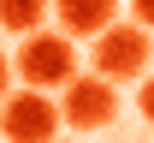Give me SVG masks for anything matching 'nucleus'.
Masks as SVG:
<instances>
[{
  "label": "nucleus",
  "mask_w": 154,
  "mask_h": 143,
  "mask_svg": "<svg viewBox=\"0 0 154 143\" xmlns=\"http://www.w3.org/2000/svg\"><path fill=\"white\" fill-rule=\"evenodd\" d=\"M12 66H18V78L30 89H65L77 78V48H71L65 30H30Z\"/></svg>",
  "instance_id": "f257e3e1"
},
{
  "label": "nucleus",
  "mask_w": 154,
  "mask_h": 143,
  "mask_svg": "<svg viewBox=\"0 0 154 143\" xmlns=\"http://www.w3.org/2000/svg\"><path fill=\"white\" fill-rule=\"evenodd\" d=\"M59 125H65V113H59V102H48V89L24 83L18 96L0 102V137L6 143H54Z\"/></svg>",
  "instance_id": "f03ea898"
},
{
  "label": "nucleus",
  "mask_w": 154,
  "mask_h": 143,
  "mask_svg": "<svg viewBox=\"0 0 154 143\" xmlns=\"http://www.w3.org/2000/svg\"><path fill=\"white\" fill-rule=\"evenodd\" d=\"M154 60V42H148V24H107L95 36V72L113 83H131L142 78V66Z\"/></svg>",
  "instance_id": "7ed1b4c3"
},
{
  "label": "nucleus",
  "mask_w": 154,
  "mask_h": 143,
  "mask_svg": "<svg viewBox=\"0 0 154 143\" xmlns=\"http://www.w3.org/2000/svg\"><path fill=\"white\" fill-rule=\"evenodd\" d=\"M59 113H65V125L71 131H107V125L119 119V83L113 78H89V72H77L71 83H65V96H59Z\"/></svg>",
  "instance_id": "20e7f679"
},
{
  "label": "nucleus",
  "mask_w": 154,
  "mask_h": 143,
  "mask_svg": "<svg viewBox=\"0 0 154 143\" xmlns=\"http://www.w3.org/2000/svg\"><path fill=\"white\" fill-rule=\"evenodd\" d=\"M54 12L65 36H101L119 18V0H54Z\"/></svg>",
  "instance_id": "39448f33"
},
{
  "label": "nucleus",
  "mask_w": 154,
  "mask_h": 143,
  "mask_svg": "<svg viewBox=\"0 0 154 143\" xmlns=\"http://www.w3.org/2000/svg\"><path fill=\"white\" fill-rule=\"evenodd\" d=\"M42 18H48V0H0V30H12V36L42 30Z\"/></svg>",
  "instance_id": "423d86ee"
},
{
  "label": "nucleus",
  "mask_w": 154,
  "mask_h": 143,
  "mask_svg": "<svg viewBox=\"0 0 154 143\" xmlns=\"http://www.w3.org/2000/svg\"><path fill=\"white\" fill-rule=\"evenodd\" d=\"M12 78H18V66H12V60H6V54H0V102L12 96Z\"/></svg>",
  "instance_id": "0eeeda50"
},
{
  "label": "nucleus",
  "mask_w": 154,
  "mask_h": 143,
  "mask_svg": "<svg viewBox=\"0 0 154 143\" xmlns=\"http://www.w3.org/2000/svg\"><path fill=\"white\" fill-rule=\"evenodd\" d=\"M131 12H136V24H148V30H154V0H131Z\"/></svg>",
  "instance_id": "6e6552de"
},
{
  "label": "nucleus",
  "mask_w": 154,
  "mask_h": 143,
  "mask_svg": "<svg viewBox=\"0 0 154 143\" xmlns=\"http://www.w3.org/2000/svg\"><path fill=\"white\" fill-rule=\"evenodd\" d=\"M136 102H142V119H148V125H154V78H148V83H142V96H136Z\"/></svg>",
  "instance_id": "1a4fd4ad"
},
{
  "label": "nucleus",
  "mask_w": 154,
  "mask_h": 143,
  "mask_svg": "<svg viewBox=\"0 0 154 143\" xmlns=\"http://www.w3.org/2000/svg\"><path fill=\"white\" fill-rule=\"evenodd\" d=\"M54 143H59V137H54Z\"/></svg>",
  "instance_id": "9d476101"
}]
</instances>
